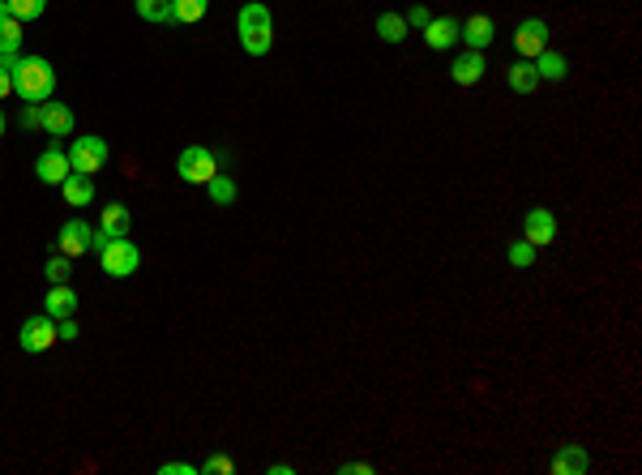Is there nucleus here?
Returning a JSON list of instances; mask_svg holds the SVG:
<instances>
[{
    "mask_svg": "<svg viewBox=\"0 0 642 475\" xmlns=\"http://www.w3.org/2000/svg\"><path fill=\"white\" fill-rule=\"evenodd\" d=\"M236 34H240V48H245L248 56H265V51L274 48V14H270V5H265V0L240 5Z\"/></svg>",
    "mask_w": 642,
    "mask_h": 475,
    "instance_id": "f257e3e1",
    "label": "nucleus"
},
{
    "mask_svg": "<svg viewBox=\"0 0 642 475\" xmlns=\"http://www.w3.org/2000/svg\"><path fill=\"white\" fill-rule=\"evenodd\" d=\"M51 90H56V69L43 56H17L14 95H22L26 103H48Z\"/></svg>",
    "mask_w": 642,
    "mask_h": 475,
    "instance_id": "f03ea898",
    "label": "nucleus"
},
{
    "mask_svg": "<svg viewBox=\"0 0 642 475\" xmlns=\"http://www.w3.org/2000/svg\"><path fill=\"white\" fill-rule=\"evenodd\" d=\"M99 262H103V275L129 279V275H137V265H142V248L133 245L129 236H120V240H107L99 248Z\"/></svg>",
    "mask_w": 642,
    "mask_h": 475,
    "instance_id": "7ed1b4c3",
    "label": "nucleus"
},
{
    "mask_svg": "<svg viewBox=\"0 0 642 475\" xmlns=\"http://www.w3.org/2000/svg\"><path fill=\"white\" fill-rule=\"evenodd\" d=\"M176 172H181L184 184H206L219 172V154L206 146H184L181 159H176Z\"/></svg>",
    "mask_w": 642,
    "mask_h": 475,
    "instance_id": "20e7f679",
    "label": "nucleus"
},
{
    "mask_svg": "<svg viewBox=\"0 0 642 475\" xmlns=\"http://www.w3.org/2000/svg\"><path fill=\"white\" fill-rule=\"evenodd\" d=\"M17 343H22V351H31V356L51 351V347L60 343V339H56V317H48V312L26 317V321H22V334H17Z\"/></svg>",
    "mask_w": 642,
    "mask_h": 475,
    "instance_id": "39448f33",
    "label": "nucleus"
},
{
    "mask_svg": "<svg viewBox=\"0 0 642 475\" xmlns=\"http://www.w3.org/2000/svg\"><path fill=\"white\" fill-rule=\"evenodd\" d=\"M103 163H107V142L103 137H73V146H69V167L73 172L95 176V172H103Z\"/></svg>",
    "mask_w": 642,
    "mask_h": 475,
    "instance_id": "423d86ee",
    "label": "nucleus"
},
{
    "mask_svg": "<svg viewBox=\"0 0 642 475\" xmlns=\"http://www.w3.org/2000/svg\"><path fill=\"white\" fill-rule=\"evenodd\" d=\"M129 228H133L129 206H125V201H107V206H103L99 228H95V240H90V248L99 253L107 240H120V236H129Z\"/></svg>",
    "mask_w": 642,
    "mask_h": 475,
    "instance_id": "0eeeda50",
    "label": "nucleus"
},
{
    "mask_svg": "<svg viewBox=\"0 0 642 475\" xmlns=\"http://www.w3.org/2000/svg\"><path fill=\"white\" fill-rule=\"evenodd\" d=\"M544 48H548V22H540V17L518 22V31H514V51H518L523 61H535Z\"/></svg>",
    "mask_w": 642,
    "mask_h": 475,
    "instance_id": "6e6552de",
    "label": "nucleus"
},
{
    "mask_svg": "<svg viewBox=\"0 0 642 475\" xmlns=\"http://www.w3.org/2000/svg\"><path fill=\"white\" fill-rule=\"evenodd\" d=\"M523 240L535 248L553 245L557 240V219H553V210H544V206H535V210L523 214Z\"/></svg>",
    "mask_w": 642,
    "mask_h": 475,
    "instance_id": "1a4fd4ad",
    "label": "nucleus"
},
{
    "mask_svg": "<svg viewBox=\"0 0 642 475\" xmlns=\"http://www.w3.org/2000/svg\"><path fill=\"white\" fill-rule=\"evenodd\" d=\"M90 240H95V228H90V223H82V219H69L65 228H60V240H56V245H60V253L73 262V257L90 253Z\"/></svg>",
    "mask_w": 642,
    "mask_h": 475,
    "instance_id": "9d476101",
    "label": "nucleus"
},
{
    "mask_svg": "<svg viewBox=\"0 0 642 475\" xmlns=\"http://www.w3.org/2000/svg\"><path fill=\"white\" fill-rule=\"evenodd\" d=\"M69 172H73V167H69V154L60 150V142H51V146L39 154V163H34V176L43 184H60Z\"/></svg>",
    "mask_w": 642,
    "mask_h": 475,
    "instance_id": "9b49d317",
    "label": "nucleus"
},
{
    "mask_svg": "<svg viewBox=\"0 0 642 475\" xmlns=\"http://www.w3.org/2000/svg\"><path fill=\"white\" fill-rule=\"evenodd\" d=\"M459 39H462V43H467V48H471V51H484V48H488V43H493V39H497V26H493V17H488V14H476V17H467V22H462V31H459Z\"/></svg>",
    "mask_w": 642,
    "mask_h": 475,
    "instance_id": "f8f14e48",
    "label": "nucleus"
},
{
    "mask_svg": "<svg viewBox=\"0 0 642 475\" xmlns=\"http://www.w3.org/2000/svg\"><path fill=\"white\" fill-rule=\"evenodd\" d=\"M459 31H462L459 17H433V22L424 26V43L433 51H445V48H454V43H459Z\"/></svg>",
    "mask_w": 642,
    "mask_h": 475,
    "instance_id": "ddd939ff",
    "label": "nucleus"
},
{
    "mask_svg": "<svg viewBox=\"0 0 642 475\" xmlns=\"http://www.w3.org/2000/svg\"><path fill=\"white\" fill-rule=\"evenodd\" d=\"M484 51H462V56H454V65H450V78H454V82L459 86H476L479 78H484Z\"/></svg>",
    "mask_w": 642,
    "mask_h": 475,
    "instance_id": "4468645a",
    "label": "nucleus"
},
{
    "mask_svg": "<svg viewBox=\"0 0 642 475\" xmlns=\"http://www.w3.org/2000/svg\"><path fill=\"white\" fill-rule=\"evenodd\" d=\"M531 65H535V78H540V82H565V78H570V61L553 48H544Z\"/></svg>",
    "mask_w": 642,
    "mask_h": 475,
    "instance_id": "2eb2a0df",
    "label": "nucleus"
},
{
    "mask_svg": "<svg viewBox=\"0 0 642 475\" xmlns=\"http://www.w3.org/2000/svg\"><path fill=\"white\" fill-rule=\"evenodd\" d=\"M43 133L48 137H69L73 133V107L69 103H43Z\"/></svg>",
    "mask_w": 642,
    "mask_h": 475,
    "instance_id": "dca6fc26",
    "label": "nucleus"
},
{
    "mask_svg": "<svg viewBox=\"0 0 642 475\" xmlns=\"http://www.w3.org/2000/svg\"><path fill=\"white\" fill-rule=\"evenodd\" d=\"M73 309H78V292H73L69 283H51L48 300H43V312L60 321V317H73Z\"/></svg>",
    "mask_w": 642,
    "mask_h": 475,
    "instance_id": "f3484780",
    "label": "nucleus"
},
{
    "mask_svg": "<svg viewBox=\"0 0 642 475\" xmlns=\"http://www.w3.org/2000/svg\"><path fill=\"white\" fill-rule=\"evenodd\" d=\"M587 467H591V459H587L582 445H561L553 454V475H582Z\"/></svg>",
    "mask_w": 642,
    "mask_h": 475,
    "instance_id": "a211bd4d",
    "label": "nucleus"
},
{
    "mask_svg": "<svg viewBox=\"0 0 642 475\" xmlns=\"http://www.w3.org/2000/svg\"><path fill=\"white\" fill-rule=\"evenodd\" d=\"M60 193H65L69 206H90L95 201V181L82 176V172H69L65 181H60Z\"/></svg>",
    "mask_w": 642,
    "mask_h": 475,
    "instance_id": "6ab92c4d",
    "label": "nucleus"
},
{
    "mask_svg": "<svg viewBox=\"0 0 642 475\" xmlns=\"http://www.w3.org/2000/svg\"><path fill=\"white\" fill-rule=\"evenodd\" d=\"M506 82H510V90H514V95H531V90L540 86V78H535V65L518 56V61H514V65L506 69Z\"/></svg>",
    "mask_w": 642,
    "mask_h": 475,
    "instance_id": "aec40b11",
    "label": "nucleus"
},
{
    "mask_svg": "<svg viewBox=\"0 0 642 475\" xmlns=\"http://www.w3.org/2000/svg\"><path fill=\"white\" fill-rule=\"evenodd\" d=\"M210 9V0H172V22H181V26H193L201 22Z\"/></svg>",
    "mask_w": 642,
    "mask_h": 475,
    "instance_id": "412c9836",
    "label": "nucleus"
},
{
    "mask_svg": "<svg viewBox=\"0 0 642 475\" xmlns=\"http://www.w3.org/2000/svg\"><path fill=\"white\" fill-rule=\"evenodd\" d=\"M407 31H412V26H407V17L403 14H381L377 17V34L386 39V43H403Z\"/></svg>",
    "mask_w": 642,
    "mask_h": 475,
    "instance_id": "4be33fe9",
    "label": "nucleus"
},
{
    "mask_svg": "<svg viewBox=\"0 0 642 475\" xmlns=\"http://www.w3.org/2000/svg\"><path fill=\"white\" fill-rule=\"evenodd\" d=\"M133 9L142 22H154V26L172 22V0H133Z\"/></svg>",
    "mask_w": 642,
    "mask_h": 475,
    "instance_id": "5701e85b",
    "label": "nucleus"
},
{
    "mask_svg": "<svg viewBox=\"0 0 642 475\" xmlns=\"http://www.w3.org/2000/svg\"><path fill=\"white\" fill-rule=\"evenodd\" d=\"M22 39H26V34H22V22H17L14 14L0 17V51H17V56H22Z\"/></svg>",
    "mask_w": 642,
    "mask_h": 475,
    "instance_id": "b1692460",
    "label": "nucleus"
},
{
    "mask_svg": "<svg viewBox=\"0 0 642 475\" xmlns=\"http://www.w3.org/2000/svg\"><path fill=\"white\" fill-rule=\"evenodd\" d=\"M206 193H210L214 206H231V201H236V184H231L223 172H214L210 181H206Z\"/></svg>",
    "mask_w": 642,
    "mask_h": 475,
    "instance_id": "393cba45",
    "label": "nucleus"
},
{
    "mask_svg": "<svg viewBox=\"0 0 642 475\" xmlns=\"http://www.w3.org/2000/svg\"><path fill=\"white\" fill-rule=\"evenodd\" d=\"M43 9H48V0H9V14L17 22H34V17H43Z\"/></svg>",
    "mask_w": 642,
    "mask_h": 475,
    "instance_id": "a878e982",
    "label": "nucleus"
},
{
    "mask_svg": "<svg viewBox=\"0 0 642 475\" xmlns=\"http://www.w3.org/2000/svg\"><path fill=\"white\" fill-rule=\"evenodd\" d=\"M506 262L518 265V270H527V265H535V245H527V240H514L510 248H506Z\"/></svg>",
    "mask_w": 642,
    "mask_h": 475,
    "instance_id": "bb28decb",
    "label": "nucleus"
},
{
    "mask_svg": "<svg viewBox=\"0 0 642 475\" xmlns=\"http://www.w3.org/2000/svg\"><path fill=\"white\" fill-rule=\"evenodd\" d=\"M43 275H48V283H69V257H65V253H56Z\"/></svg>",
    "mask_w": 642,
    "mask_h": 475,
    "instance_id": "cd10ccee",
    "label": "nucleus"
},
{
    "mask_svg": "<svg viewBox=\"0 0 642 475\" xmlns=\"http://www.w3.org/2000/svg\"><path fill=\"white\" fill-rule=\"evenodd\" d=\"M198 471H206V475H231L236 467H231V459H223V454H214V459H206V462H201Z\"/></svg>",
    "mask_w": 642,
    "mask_h": 475,
    "instance_id": "c85d7f7f",
    "label": "nucleus"
},
{
    "mask_svg": "<svg viewBox=\"0 0 642 475\" xmlns=\"http://www.w3.org/2000/svg\"><path fill=\"white\" fill-rule=\"evenodd\" d=\"M22 129H43V103H26V112H22Z\"/></svg>",
    "mask_w": 642,
    "mask_h": 475,
    "instance_id": "c756f323",
    "label": "nucleus"
},
{
    "mask_svg": "<svg viewBox=\"0 0 642 475\" xmlns=\"http://www.w3.org/2000/svg\"><path fill=\"white\" fill-rule=\"evenodd\" d=\"M56 339H60V343H73V339H78V321H73V317H60V321H56Z\"/></svg>",
    "mask_w": 642,
    "mask_h": 475,
    "instance_id": "7c9ffc66",
    "label": "nucleus"
},
{
    "mask_svg": "<svg viewBox=\"0 0 642 475\" xmlns=\"http://www.w3.org/2000/svg\"><path fill=\"white\" fill-rule=\"evenodd\" d=\"M428 22H433V14H428V5H412V14H407V26H420V31H424Z\"/></svg>",
    "mask_w": 642,
    "mask_h": 475,
    "instance_id": "2f4dec72",
    "label": "nucleus"
},
{
    "mask_svg": "<svg viewBox=\"0 0 642 475\" xmlns=\"http://www.w3.org/2000/svg\"><path fill=\"white\" fill-rule=\"evenodd\" d=\"M159 471L163 475H198V467H193V462H163Z\"/></svg>",
    "mask_w": 642,
    "mask_h": 475,
    "instance_id": "473e14b6",
    "label": "nucleus"
},
{
    "mask_svg": "<svg viewBox=\"0 0 642 475\" xmlns=\"http://www.w3.org/2000/svg\"><path fill=\"white\" fill-rule=\"evenodd\" d=\"M339 471L343 475H373V467H368V462H343Z\"/></svg>",
    "mask_w": 642,
    "mask_h": 475,
    "instance_id": "72a5a7b5",
    "label": "nucleus"
},
{
    "mask_svg": "<svg viewBox=\"0 0 642 475\" xmlns=\"http://www.w3.org/2000/svg\"><path fill=\"white\" fill-rule=\"evenodd\" d=\"M5 95H14V73L9 69H0V98Z\"/></svg>",
    "mask_w": 642,
    "mask_h": 475,
    "instance_id": "f704fd0d",
    "label": "nucleus"
},
{
    "mask_svg": "<svg viewBox=\"0 0 642 475\" xmlns=\"http://www.w3.org/2000/svg\"><path fill=\"white\" fill-rule=\"evenodd\" d=\"M0 17H9V0H0Z\"/></svg>",
    "mask_w": 642,
    "mask_h": 475,
    "instance_id": "c9c22d12",
    "label": "nucleus"
},
{
    "mask_svg": "<svg viewBox=\"0 0 642 475\" xmlns=\"http://www.w3.org/2000/svg\"><path fill=\"white\" fill-rule=\"evenodd\" d=\"M0 137H5V112H0Z\"/></svg>",
    "mask_w": 642,
    "mask_h": 475,
    "instance_id": "e433bc0d",
    "label": "nucleus"
}]
</instances>
